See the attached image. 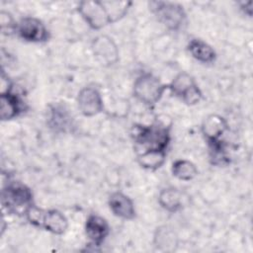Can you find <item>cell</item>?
<instances>
[{
  "instance_id": "obj_1",
  "label": "cell",
  "mask_w": 253,
  "mask_h": 253,
  "mask_svg": "<svg viewBox=\"0 0 253 253\" xmlns=\"http://www.w3.org/2000/svg\"><path fill=\"white\" fill-rule=\"evenodd\" d=\"M134 149L136 153L150 150H166L170 142V127L161 123L134 126Z\"/></svg>"
},
{
  "instance_id": "obj_2",
  "label": "cell",
  "mask_w": 253,
  "mask_h": 253,
  "mask_svg": "<svg viewBox=\"0 0 253 253\" xmlns=\"http://www.w3.org/2000/svg\"><path fill=\"white\" fill-rule=\"evenodd\" d=\"M33 204L32 190L21 182H9L2 190V206L9 212L25 215Z\"/></svg>"
},
{
  "instance_id": "obj_3",
  "label": "cell",
  "mask_w": 253,
  "mask_h": 253,
  "mask_svg": "<svg viewBox=\"0 0 253 253\" xmlns=\"http://www.w3.org/2000/svg\"><path fill=\"white\" fill-rule=\"evenodd\" d=\"M28 220L31 224L55 235L63 234L68 228V219L57 210H42L34 206L28 213Z\"/></svg>"
},
{
  "instance_id": "obj_4",
  "label": "cell",
  "mask_w": 253,
  "mask_h": 253,
  "mask_svg": "<svg viewBox=\"0 0 253 253\" xmlns=\"http://www.w3.org/2000/svg\"><path fill=\"white\" fill-rule=\"evenodd\" d=\"M168 85L163 84L160 79L151 73H142L133 82V96L141 103L152 106L160 101Z\"/></svg>"
},
{
  "instance_id": "obj_5",
  "label": "cell",
  "mask_w": 253,
  "mask_h": 253,
  "mask_svg": "<svg viewBox=\"0 0 253 253\" xmlns=\"http://www.w3.org/2000/svg\"><path fill=\"white\" fill-rule=\"evenodd\" d=\"M149 8L158 21L169 30L178 31L186 23V12L183 6L178 3L168 1H151L149 2Z\"/></svg>"
},
{
  "instance_id": "obj_6",
  "label": "cell",
  "mask_w": 253,
  "mask_h": 253,
  "mask_svg": "<svg viewBox=\"0 0 253 253\" xmlns=\"http://www.w3.org/2000/svg\"><path fill=\"white\" fill-rule=\"evenodd\" d=\"M168 89L189 106L198 104L203 98V93L194 77L187 72H180L177 74L173 81L168 85Z\"/></svg>"
},
{
  "instance_id": "obj_7",
  "label": "cell",
  "mask_w": 253,
  "mask_h": 253,
  "mask_svg": "<svg viewBox=\"0 0 253 253\" xmlns=\"http://www.w3.org/2000/svg\"><path fill=\"white\" fill-rule=\"evenodd\" d=\"M77 11L84 22L93 30H101L112 24L103 1H81L78 4Z\"/></svg>"
},
{
  "instance_id": "obj_8",
  "label": "cell",
  "mask_w": 253,
  "mask_h": 253,
  "mask_svg": "<svg viewBox=\"0 0 253 253\" xmlns=\"http://www.w3.org/2000/svg\"><path fill=\"white\" fill-rule=\"evenodd\" d=\"M17 33L21 39L30 42H43L49 38L45 25L35 17L21 19L17 25Z\"/></svg>"
},
{
  "instance_id": "obj_9",
  "label": "cell",
  "mask_w": 253,
  "mask_h": 253,
  "mask_svg": "<svg viewBox=\"0 0 253 253\" xmlns=\"http://www.w3.org/2000/svg\"><path fill=\"white\" fill-rule=\"evenodd\" d=\"M77 105L85 117H94L104 110V102L100 91L93 86L83 87L77 95Z\"/></svg>"
},
{
  "instance_id": "obj_10",
  "label": "cell",
  "mask_w": 253,
  "mask_h": 253,
  "mask_svg": "<svg viewBox=\"0 0 253 253\" xmlns=\"http://www.w3.org/2000/svg\"><path fill=\"white\" fill-rule=\"evenodd\" d=\"M92 50L95 57L103 65L110 66L119 60L118 46L113 39L106 35H100L93 40Z\"/></svg>"
},
{
  "instance_id": "obj_11",
  "label": "cell",
  "mask_w": 253,
  "mask_h": 253,
  "mask_svg": "<svg viewBox=\"0 0 253 253\" xmlns=\"http://www.w3.org/2000/svg\"><path fill=\"white\" fill-rule=\"evenodd\" d=\"M84 228L86 236L96 246H100L110 233V225L107 219L95 213L88 215Z\"/></svg>"
},
{
  "instance_id": "obj_12",
  "label": "cell",
  "mask_w": 253,
  "mask_h": 253,
  "mask_svg": "<svg viewBox=\"0 0 253 253\" xmlns=\"http://www.w3.org/2000/svg\"><path fill=\"white\" fill-rule=\"evenodd\" d=\"M108 205L111 211L123 219H132L135 217V208L132 200L122 192H114L109 196Z\"/></svg>"
},
{
  "instance_id": "obj_13",
  "label": "cell",
  "mask_w": 253,
  "mask_h": 253,
  "mask_svg": "<svg viewBox=\"0 0 253 253\" xmlns=\"http://www.w3.org/2000/svg\"><path fill=\"white\" fill-rule=\"evenodd\" d=\"M227 128L228 125L225 119L216 114L208 116L202 124V133L209 144L221 141L220 138L225 133Z\"/></svg>"
},
{
  "instance_id": "obj_14",
  "label": "cell",
  "mask_w": 253,
  "mask_h": 253,
  "mask_svg": "<svg viewBox=\"0 0 253 253\" xmlns=\"http://www.w3.org/2000/svg\"><path fill=\"white\" fill-rule=\"evenodd\" d=\"M47 124L54 132H68L74 126L73 118L69 111L58 104L50 107Z\"/></svg>"
},
{
  "instance_id": "obj_15",
  "label": "cell",
  "mask_w": 253,
  "mask_h": 253,
  "mask_svg": "<svg viewBox=\"0 0 253 253\" xmlns=\"http://www.w3.org/2000/svg\"><path fill=\"white\" fill-rule=\"evenodd\" d=\"M24 111V104L20 97L12 91L1 93L0 117L2 121H10L17 118Z\"/></svg>"
},
{
  "instance_id": "obj_16",
  "label": "cell",
  "mask_w": 253,
  "mask_h": 253,
  "mask_svg": "<svg viewBox=\"0 0 253 253\" xmlns=\"http://www.w3.org/2000/svg\"><path fill=\"white\" fill-rule=\"evenodd\" d=\"M183 193L174 187L162 189L158 195V203L162 209L169 212H176L184 206Z\"/></svg>"
},
{
  "instance_id": "obj_17",
  "label": "cell",
  "mask_w": 253,
  "mask_h": 253,
  "mask_svg": "<svg viewBox=\"0 0 253 253\" xmlns=\"http://www.w3.org/2000/svg\"><path fill=\"white\" fill-rule=\"evenodd\" d=\"M190 54L203 63H212L216 58V52L211 45L200 39H193L187 46Z\"/></svg>"
},
{
  "instance_id": "obj_18",
  "label": "cell",
  "mask_w": 253,
  "mask_h": 253,
  "mask_svg": "<svg viewBox=\"0 0 253 253\" xmlns=\"http://www.w3.org/2000/svg\"><path fill=\"white\" fill-rule=\"evenodd\" d=\"M166 150L150 149L136 153V161L140 167L148 170H157L165 162Z\"/></svg>"
},
{
  "instance_id": "obj_19",
  "label": "cell",
  "mask_w": 253,
  "mask_h": 253,
  "mask_svg": "<svg viewBox=\"0 0 253 253\" xmlns=\"http://www.w3.org/2000/svg\"><path fill=\"white\" fill-rule=\"evenodd\" d=\"M154 245L164 251H173L178 244L177 235L174 230L166 225L156 228L153 237Z\"/></svg>"
},
{
  "instance_id": "obj_20",
  "label": "cell",
  "mask_w": 253,
  "mask_h": 253,
  "mask_svg": "<svg viewBox=\"0 0 253 253\" xmlns=\"http://www.w3.org/2000/svg\"><path fill=\"white\" fill-rule=\"evenodd\" d=\"M172 175L182 181H191L198 175L197 166L190 160L178 159L172 163Z\"/></svg>"
},
{
  "instance_id": "obj_21",
  "label": "cell",
  "mask_w": 253,
  "mask_h": 253,
  "mask_svg": "<svg viewBox=\"0 0 253 253\" xmlns=\"http://www.w3.org/2000/svg\"><path fill=\"white\" fill-rule=\"evenodd\" d=\"M108 11L111 22L116 23L126 16L132 2L129 1H103Z\"/></svg>"
},
{
  "instance_id": "obj_22",
  "label": "cell",
  "mask_w": 253,
  "mask_h": 253,
  "mask_svg": "<svg viewBox=\"0 0 253 253\" xmlns=\"http://www.w3.org/2000/svg\"><path fill=\"white\" fill-rule=\"evenodd\" d=\"M0 24L1 31L4 35H12L14 32H17L18 23L15 22L13 16L9 12L1 11L0 13Z\"/></svg>"
},
{
  "instance_id": "obj_23",
  "label": "cell",
  "mask_w": 253,
  "mask_h": 253,
  "mask_svg": "<svg viewBox=\"0 0 253 253\" xmlns=\"http://www.w3.org/2000/svg\"><path fill=\"white\" fill-rule=\"evenodd\" d=\"M240 10L243 11V13L249 17L252 16L253 13V2L252 1H247V2H239L238 3Z\"/></svg>"
}]
</instances>
